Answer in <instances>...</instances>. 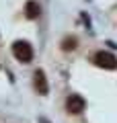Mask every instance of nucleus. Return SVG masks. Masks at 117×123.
<instances>
[{
	"label": "nucleus",
	"mask_w": 117,
	"mask_h": 123,
	"mask_svg": "<svg viewBox=\"0 0 117 123\" xmlns=\"http://www.w3.org/2000/svg\"><path fill=\"white\" fill-rule=\"evenodd\" d=\"M13 53H14V57H17L19 62H23V64H27V62L33 60V49H31V45L27 43V41H14L13 43Z\"/></svg>",
	"instance_id": "f257e3e1"
},
{
	"label": "nucleus",
	"mask_w": 117,
	"mask_h": 123,
	"mask_svg": "<svg viewBox=\"0 0 117 123\" xmlns=\"http://www.w3.org/2000/svg\"><path fill=\"white\" fill-rule=\"evenodd\" d=\"M95 64L105 70H115L117 68V57L109 51H97L95 53Z\"/></svg>",
	"instance_id": "f03ea898"
},
{
	"label": "nucleus",
	"mask_w": 117,
	"mask_h": 123,
	"mask_svg": "<svg viewBox=\"0 0 117 123\" xmlns=\"http://www.w3.org/2000/svg\"><path fill=\"white\" fill-rule=\"evenodd\" d=\"M84 98L80 97V94H70L68 97V101H66V109L70 111V113H74V115H78V113H82L84 111Z\"/></svg>",
	"instance_id": "7ed1b4c3"
},
{
	"label": "nucleus",
	"mask_w": 117,
	"mask_h": 123,
	"mask_svg": "<svg viewBox=\"0 0 117 123\" xmlns=\"http://www.w3.org/2000/svg\"><path fill=\"white\" fill-rule=\"evenodd\" d=\"M33 82H35V88L39 90V94H47L49 86H47V80H45L43 70H37V72L33 74Z\"/></svg>",
	"instance_id": "20e7f679"
},
{
	"label": "nucleus",
	"mask_w": 117,
	"mask_h": 123,
	"mask_svg": "<svg viewBox=\"0 0 117 123\" xmlns=\"http://www.w3.org/2000/svg\"><path fill=\"white\" fill-rule=\"evenodd\" d=\"M25 14H27V18H37L39 14H41V8H39L37 2L29 0V2H27V6H25Z\"/></svg>",
	"instance_id": "39448f33"
},
{
	"label": "nucleus",
	"mask_w": 117,
	"mask_h": 123,
	"mask_svg": "<svg viewBox=\"0 0 117 123\" xmlns=\"http://www.w3.org/2000/svg\"><path fill=\"white\" fill-rule=\"evenodd\" d=\"M76 47V39H66L64 41V49H74Z\"/></svg>",
	"instance_id": "423d86ee"
},
{
	"label": "nucleus",
	"mask_w": 117,
	"mask_h": 123,
	"mask_svg": "<svg viewBox=\"0 0 117 123\" xmlns=\"http://www.w3.org/2000/svg\"><path fill=\"white\" fill-rule=\"evenodd\" d=\"M39 123H49V121H47V119H39Z\"/></svg>",
	"instance_id": "0eeeda50"
}]
</instances>
